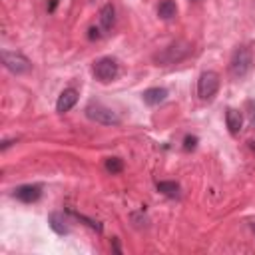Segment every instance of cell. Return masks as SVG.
Returning <instances> with one entry per match:
<instances>
[{
    "instance_id": "1",
    "label": "cell",
    "mask_w": 255,
    "mask_h": 255,
    "mask_svg": "<svg viewBox=\"0 0 255 255\" xmlns=\"http://www.w3.org/2000/svg\"><path fill=\"white\" fill-rule=\"evenodd\" d=\"M253 68V52L247 48V46H241L233 52L231 56V62H229V74L231 78L235 80H241L245 78Z\"/></svg>"
},
{
    "instance_id": "2",
    "label": "cell",
    "mask_w": 255,
    "mask_h": 255,
    "mask_svg": "<svg viewBox=\"0 0 255 255\" xmlns=\"http://www.w3.org/2000/svg\"><path fill=\"white\" fill-rule=\"evenodd\" d=\"M86 116L92 122L102 124V126H118L120 124V116L112 108H108V106H104L100 102H90L86 106Z\"/></svg>"
},
{
    "instance_id": "3",
    "label": "cell",
    "mask_w": 255,
    "mask_h": 255,
    "mask_svg": "<svg viewBox=\"0 0 255 255\" xmlns=\"http://www.w3.org/2000/svg\"><path fill=\"white\" fill-rule=\"evenodd\" d=\"M92 72H94V76H96L98 82L108 84V82H112V80L118 78V74H120V66H118V62H116L114 58L106 56V58H100V60L94 64Z\"/></svg>"
},
{
    "instance_id": "4",
    "label": "cell",
    "mask_w": 255,
    "mask_h": 255,
    "mask_svg": "<svg viewBox=\"0 0 255 255\" xmlns=\"http://www.w3.org/2000/svg\"><path fill=\"white\" fill-rule=\"evenodd\" d=\"M2 64H4V68H6L8 72H12V74H16V76L26 74V72H30V68H32V64H30V60H28L26 56L16 54V52H8V50L2 52Z\"/></svg>"
},
{
    "instance_id": "5",
    "label": "cell",
    "mask_w": 255,
    "mask_h": 255,
    "mask_svg": "<svg viewBox=\"0 0 255 255\" xmlns=\"http://www.w3.org/2000/svg\"><path fill=\"white\" fill-rule=\"evenodd\" d=\"M219 90V76L215 72H203L197 80V96L201 100H211Z\"/></svg>"
},
{
    "instance_id": "6",
    "label": "cell",
    "mask_w": 255,
    "mask_h": 255,
    "mask_svg": "<svg viewBox=\"0 0 255 255\" xmlns=\"http://www.w3.org/2000/svg\"><path fill=\"white\" fill-rule=\"evenodd\" d=\"M16 199H20V201H24V203H34V201H38L40 199V195H42V187L40 185H36V183H28V185H20V187H16L14 189V193H12Z\"/></svg>"
},
{
    "instance_id": "7",
    "label": "cell",
    "mask_w": 255,
    "mask_h": 255,
    "mask_svg": "<svg viewBox=\"0 0 255 255\" xmlns=\"http://www.w3.org/2000/svg\"><path fill=\"white\" fill-rule=\"evenodd\" d=\"M78 102V92L74 88H68L64 90L60 96H58V102H56V112L64 114V112H70Z\"/></svg>"
},
{
    "instance_id": "8",
    "label": "cell",
    "mask_w": 255,
    "mask_h": 255,
    "mask_svg": "<svg viewBox=\"0 0 255 255\" xmlns=\"http://www.w3.org/2000/svg\"><path fill=\"white\" fill-rule=\"evenodd\" d=\"M187 54V48H179V46H169V48H165L161 54H157L155 56V60L157 62H161V64H173V62H177V60H181L183 56Z\"/></svg>"
},
{
    "instance_id": "9",
    "label": "cell",
    "mask_w": 255,
    "mask_h": 255,
    "mask_svg": "<svg viewBox=\"0 0 255 255\" xmlns=\"http://www.w3.org/2000/svg\"><path fill=\"white\" fill-rule=\"evenodd\" d=\"M165 98H167V90H165V88H147V90L141 94V100H143V104H147V106H159Z\"/></svg>"
},
{
    "instance_id": "10",
    "label": "cell",
    "mask_w": 255,
    "mask_h": 255,
    "mask_svg": "<svg viewBox=\"0 0 255 255\" xmlns=\"http://www.w3.org/2000/svg\"><path fill=\"white\" fill-rule=\"evenodd\" d=\"M225 122H227V129H229V133H239L241 131V126H243V116H241V112L239 110H235V108H229L227 112H225Z\"/></svg>"
},
{
    "instance_id": "11",
    "label": "cell",
    "mask_w": 255,
    "mask_h": 255,
    "mask_svg": "<svg viewBox=\"0 0 255 255\" xmlns=\"http://www.w3.org/2000/svg\"><path fill=\"white\" fill-rule=\"evenodd\" d=\"M114 22H116V10L112 4H104L102 10H100V24L104 30H112L114 28Z\"/></svg>"
},
{
    "instance_id": "12",
    "label": "cell",
    "mask_w": 255,
    "mask_h": 255,
    "mask_svg": "<svg viewBox=\"0 0 255 255\" xmlns=\"http://www.w3.org/2000/svg\"><path fill=\"white\" fill-rule=\"evenodd\" d=\"M177 14V6L173 0H161L159 6H157V16L161 20H171L173 16Z\"/></svg>"
},
{
    "instance_id": "13",
    "label": "cell",
    "mask_w": 255,
    "mask_h": 255,
    "mask_svg": "<svg viewBox=\"0 0 255 255\" xmlns=\"http://www.w3.org/2000/svg\"><path fill=\"white\" fill-rule=\"evenodd\" d=\"M50 227L58 233V235H66L70 231V227L66 225V219L60 215V213H52L50 215Z\"/></svg>"
},
{
    "instance_id": "14",
    "label": "cell",
    "mask_w": 255,
    "mask_h": 255,
    "mask_svg": "<svg viewBox=\"0 0 255 255\" xmlns=\"http://www.w3.org/2000/svg\"><path fill=\"white\" fill-rule=\"evenodd\" d=\"M157 191L167 195V197H179V185L175 181H159L157 183Z\"/></svg>"
},
{
    "instance_id": "15",
    "label": "cell",
    "mask_w": 255,
    "mask_h": 255,
    "mask_svg": "<svg viewBox=\"0 0 255 255\" xmlns=\"http://www.w3.org/2000/svg\"><path fill=\"white\" fill-rule=\"evenodd\" d=\"M106 169H108L110 173H120V171L124 169V161H122L120 157H108V159H106Z\"/></svg>"
},
{
    "instance_id": "16",
    "label": "cell",
    "mask_w": 255,
    "mask_h": 255,
    "mask_svg": "<svg viewBox=\"0 0 255 255\" xmlns=\"http://www.w3.org/2000/svg\"><path fill=\"white\" fill-rule=\"evenodd\" d=\"M195 145H197V137L195 135H187L185 141H183V147L189 151V149H195Z\"/></svg>"
},
{
    "instance_id": "17",
    "label": "cell",
    "mask_w": 255,
    "mask_h": 255,
    "mask_svg": "<svg viewBox=\"0 0 255 255\" xmlns=\"http://www.w3.org/2000/svg\"><path fill=\"white\" fill-rule=\"evenodd\" d=\"M100 36H102V34H100V30H98V28H94V26H92V28L88 30V38H90V40H98Z\"/></svg>"
},
{
    "instance_id": "18",
    "label": "cell",
    "mask_w": 255,
    "mask_h": 255,
    "mask_svg": "<svg viewBox=\"0 0 255 255\" xmlns=\"http://www.w3.org/2000/svg\"><path fill=\"white\" fill-rule=\"evenodd\" d=\"M114 251H116V253H120V245H118V241H116V239H114Z\"/></svg>"
},
{
    "instance_id": "19",
    "label": "cell",
    "mask_w": 255,
    "mask_h": 255,
    "mask_svg": "<svg viewBox=\"0 0 255 255\" xmlns=\"http://www.w3.org/2000/svg\"><path fill=\"white\" fill-rule=\"evenodd\" d=\"M251 149H253V151H255V141H251Z\"/></svg>"
},
{
    "instance_id": "20",
    "label": "cell",
    "mask_w": 255,
    "mask_h": 255,
    "mask_svg": "<svg viewBox=\"0 0 255 255\" xmlns=\"http://www.w3.org/2000/svg\"><path fill=\"white\" fill-rule=\"evenodd\" d=\"M193 2H197V0H193Z\"/></svg>"
}]
</instances>
